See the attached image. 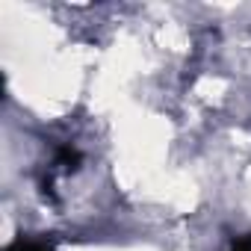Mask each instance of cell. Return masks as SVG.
Segmentation results:
<instances>
[{"instance_id": "6da1fadb", "label": "cell", "mask_w": 251, "mask_h": 251, "mask_svg": "<svg viewBox=\"0 0 251 251\" xmlns=\"http://www.w3.org/2000/svg\"><path fill=\"white\" fill-rule=\"evenodd\" d=\"M53 163H56L62 172H77V169H80V163H83V154H80L74 145H59V148H56Z\"/></svg>"}, {"instance_id": "7a4b0ae2", "label": "cell", "mask_w": 251, "mask_h": 251, "mask_svg": "<svg viewBox=\"0 0 251 251\" xmlns=\"http://www.w3.org/2000/svg\"><path fill=\"white\" fill-rule=\"evenodd\" d=\"M6 251H56L50 242H45V239H33V236H21V239H15Z\"/></svg>"}, {"instance_id": "3957f363", "label": "cell", "mask_w": 251, "mask_h": 251, "mask_svg": "<svg viewBox=\"0 0 251 251\" xmlns=\"http://www.w3.org/2000/svg\"><path fill=\"white\" fill-rule=\"evenodd\" d=\"M230 251H251V233H245V236H236V239L230 242Z\"/></svg>"}]
</instances>
